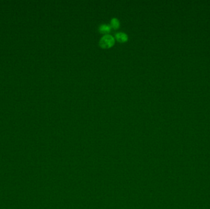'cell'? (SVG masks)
<instances>
[{
	"mask_svg": "<svg viewBox=\"0 0 210 209\" xmlns=\"http://www.w3.org/2000/svg\"><path fill=\"white\" fill-rule=\"evenodd\" d=\"M116 39L121 42H125L128 39V36L127 34L123 33V32H119L116 34Z\"/></svg>",
	"mask_w": 210,
	"mask_h": 209,
	"instance_id": "2",
	"label": "cell"
},
{
	"mask_svg": "<svg viewBox=\"0 0 210 209\" xmlns=\"http://www.w3.org/2000/svg\"><path fill=\"white\" fill-rule=\"evenodd\" d=\"M114 38L110 34H105L100 39L99 44L102 48L107 49L114 45Z\"/></svg>",
	"mask_w": 210,
	"mask_h": 209,
	"instance_id": "1",
	"label": "cell"
},
{
	"mask_svg": "<svg viewBox=\"0 0 210 209\" xmlns=\"http://www.w3.org/2000/svg\"><path fill=\"white\" fill-rule=\"evenodd\" d=\"M111 26L106 25V24H101L99 26V31L101 32V33L107 34L109 32L111 31Z\"/></svg>",
	"mask_w": 210,
	"mask_h": 209,
	"instance_id": "3",
	"label": "cell"
},
{
	"mask_svg": "<svg viewBox=\"0 0 210 209\" xmlns=\"http://www.w3.org/2000/svg\"><path fill=\"white\" fill-rule=\"evenodd\" d=\"M120 23L117 18H112L111 20V27L114 29H117L119 27Z\"/></svg>",
	"mask_w": 210,
	"mask_h": 209,
	"instance_id": "4",
	"label": "cell"
}]
</instances>
